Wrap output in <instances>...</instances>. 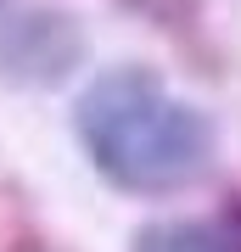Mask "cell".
I'll return each mask as SVG.
<instances>
[{"label":"cell","mask_w":241,"mask_h":252,"mask_svg":"<svg viewBox=\"0 0 241 252\" xmlns=\"http://www.w3.org/2000/svg\"><path fill=\"white\" fill-rule=\"evenodd\" d=\"M73 135L96 174L124 196H169L213 168L219 129L202 107L169 90L152 67H107L79 90Z\"/></svg>","instance_id":"cell-1"},{"label":"cell","mask_w":241,"mask_h":252,"mask_svg":"<svg viewBox=\"0 0 241 252\" xmlns=\"http://www.w3.org/2000/svg\"><path fill=\"white\" fill-rule=\"evenodd\" d=\"M84 56V28L62 11H17L0 23V73L11 84H62Z\"/></svg>","instance_id":"cell-2"},{"label":"cell","mask_w":241,"mask_h":252,"mask_svg":"<svg viewBox=\"0 0 241 252\" xmlns=\"http://www.w3.org/2000/svg\"><path fill=\"white\" fill-rule=\"evenodd\" d=\"M129 252H241V196L219 213L197 219H152L135 230Z\"/></svg>","instance_id":"cell-3"}]
</instances>
